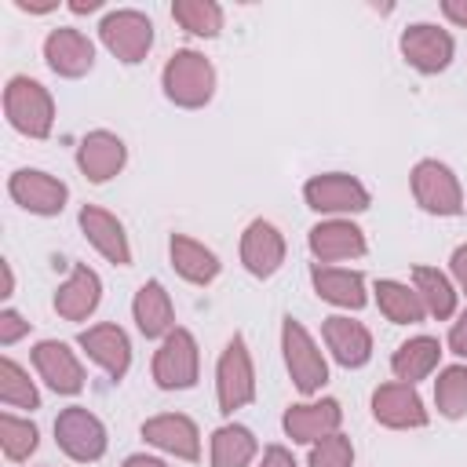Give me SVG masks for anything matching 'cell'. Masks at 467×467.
Here are the masks:
<instances>
[{"label":"cell","mask_w":467,"mask_h":467,"mask_svg":"<svg viewBox=\"0 0 467 467\" xmlns=\"http://www.w3.org/2000/svg\"><path fill=\"white\" fill-rule=\"evenodd\" d=\"M164 95L175 106H204L215 91V69L201 51H175L164 66Z\"/></svg>","instance_id":"1"},{"label":"cell","mask_w":467,"mask_h":467,"mask_svg":"<svg viewBox=\"0 0 467 467\" xmlns=\"http://www.w3.org/2000/svg\"><path fill=\"white\" fill-rule=\"evenodd\" d=\"M4 113H7V120L22 135H33V139H44L51 131V120H55L51 95L44 91V84H36L29 77H11L7 80V88H4Z\"/></svg>","instance_id":"2"},{"label":"cell","mask_w":467,"mask_h":467,"mask_svg":"<svg viewBox=\"0 0 467 467\" xmlns=\"http://www.w3.org/2000/svg\"><path fill=\"white\" fill-rule=\"evenodd\" d=\"M281 343H285V361H288V372L296 379V387L303 394H314L325 387L328 379V365L317 350V343L310 339V332L296 321V317H285V328H281Z\"/></svg>","instance_id":"3"},{"label":"cell","mask_w":467,"mask_h":467,"mask_svg":"<svg viewBox=\"0 0 467 467\" xmlns=\"http://www.w3.org/2000/svg\"><path fill=\"white\" fill-rule=\"evenodd\" d=\"M255 398V376L252 358L241 336H234L219 358V412H234Z\"/></svg>","instance_id":"4"},{"label":"cell","mask_w":467,"mask_h":467,"mask_svg":"<svg viewBox=\"0 0 467 467\" xmlns=\"http://www.w3.org/2000/svg\"><path fill=\"white\" fill-rule=\"evenodd\" d=\"M102 44L120 58V62H139L146 58L150 44H153V22L139 11H113L102 18L99 26Z\"/></svg>","instance_id":"5"},{"label":"cell","mask_w":467,"mask_h":467,"mask_svg":"<svg viewBox=\"0 0 467 467\" xmlns=\"http://www.w3.org/2000/svg\"><path fill=\"white\" fill-rule=\"evenodd\" d=\"M412 193L416 201L434 212V215H460L463 212V193L460 182L452 179V171L438 161H420L412 171Z\"/></svg>","instance_id":"6"},{"label":"cell","mask_w":467,"mask_h":467,"mask_svg":"<svg viewBox=\"0 0 467 467\" xmlns=\"http://www.w3.org/2000/svg\"><path fill=\"white\" fill-rule=\"evenodd\" d=\"M153 379L164 387V390H175V387H193L197 383V343L186 328H175L168 332L164 347L157 350L153 358Z\"/></svg>","instance_id":"7"},{"label":"cell","mask_w":467,"mask_h":467,"mask_svg":"<svg viewBox=\"0 0 467 467\" xmlns=\"http://www.w3.org/2000/svg\"><path fill=\"white\" fill-rule=\"evenodd\" d=\"M55 438H58V445H62L73 460H80V463L99 460V456L106 452V431H102V423H99L88 409H80V405L58 412V420H55Z\"/></svg>","instance_id":"8"},{"label":"cell","mask_w":467,"mask_h":467,"mask_svg":"<svg viewBox=\"0 0 467 467\" xmlns=\"http://www.w3.org/2000/svg\"><path fill=\"white\" fill-rule=\"evenodd\" d=\"M303 193L314 212H365L368 208V190L354 175H343V171L310 179Z\"/></svg>","instance_id":"9"},{"label":"cell","mask_w":467,"mask_h":467,"mask_svg":"<svg viewBox=\"0 0 467 467\" xmlns=\"http://www.w3.org/2000/svg\"><path fill=\"white\" fill-rule=\"evenodd\" d=\"M7 190H11V197H15L22 208H29V212H36V215H58L62 204H66V197H69L66 182L51 179L47 171H33V168L15 171L11 182H7Z\"/></svg>","instance_id":"10"},{"label":"cell","mask_w":467,"mask_h":467,"mask_svg":"<svg viewBox=\"0 0 467 467\" xmlns=\"http://www.w3.org/2000/svg\"><path fill=\"white\" fill-rule=\"evenodd\" d=\"M401 55H405L416 69L438 73V69H445L449 58H452V36H449L445 29L431 26V22L409 26V29L401 33Z\"/></svg>","instance_id":"11"},{"label":"cell","mask_w":467,"mask_h":467,"mask_svg":"<svg viewBox=\"0 0 467 467\" xmlns=\"http://www.w3.org/2000/svg\"><path fill=\"white\" fill-rule=\"evenodd\" d=\"M372 416L387 427H423L427 423V409L420 401V394L412 390V383H383L372 394Z\"/></svg>","instance_id":"12"},{"label":"cell","mask_w":467,"mask_h":467,"mask_svg":"<svg viewBox=\"0 0 467 467\" xmlns=\"http://www.w3.org/2000/svg\"><path fill=\"white\" fill-rule=\"evenodd\" d=\"M44 58H47V66H51L55 73H62V77H80V73L91 69L95 47H91V40H88L80 29L62 26V29H51V33H47V40H44Z\"/></svg>","instance_id":"13"},{"label":"cell","mask_w":467,"mask_h":467,"mask_svg":"<svg viewBox=\"0 0 467 467\" xmlns=\"http://www.w3.org/2000/svg\"><path fill=\"white\" fill-rule=\"evenodd\" d=\"M33 365L47 379V387L58 390V394H77L84 387V368H80V361L73 358V350L66 343H55V339L36 343Z\"/></svg>","instance_id":"14"},{"label":"cell","mask_w":467,"mask_h":467,"mask_svg":"<svg viewBox=\"0 0 467 467\" xmlns=\"http://www.w3.org/2000/svg\"><path fill=\"white\" fill-rule=\"evenodd\" d=\"M142 438L171 456H182V460H197L201 456V445H197V427L190 416H179V412H168V416H153L142 423Z\"/></svg>","instance_id":"15"},{"label":"cell","mask_w":467,"mask_h":467,"mask_svg":"<svg viewBox=\"0 0 467 467\" xmlns=\"http://www.w3.org/2000/svg\"><path fill=\"white\" fill-rule=\"evenodd\" d=\"M241 259L255 277H270L285 263V241L277 226H270L266 219H255L241 237Z\"/></svg>","instance_id":"16"},{"label":"cell","mask_w":467,"mask_h":467,"mask_svg":"<svg viewBox=\"0 0 467 467\" xmlns=\"http://www.w3.org/2000/svg\"><path fill=\"white\" fill-rule=\"evenodd\" d=\"M343 412H339V401L325 398V401H314V405H292L285 412V431L292 441H321L328 434H336Z\"/></svg>","instance_id":"17"},{"label":"cell","mask_w":467,"mask_h":467,"mask_svg":"<svg viewBox=\"0 0 467 467\" xmlns=\"http://www.w3.org/2000/svg\"><path fill=\"white\" fill-rule=\"evenodd\" d=\"M77 164L91 182H106L124 168V142L109 131H91L77 150Z\"/></svg>","instance_id":"18"},{"label":"cell","mask_w":467,"mask_h":467,"mask_svg":"<svg viewBox=\"0 0 467 467\" xmlns=\"http://www.w3.org/2000/svg\"><path fill=\"white\" fill-rule=\"evenodd\" d=\"M80 230L88 234V241H91L109 263H117V266H128V263H131V248H128L124 226H120L109 212H102V208H95V204L80 208Z\"/></svg>","instance_id":"19"},{"label":"cell","mask_w":467,"mask_h":467,"mask_svg":"<svg viewBox=\"0 0 467 467\" xmlns=\"http://www.w3.org/2000/svg\"><path fill=\"white\" fill-rule=\"evenodd\" d=\"M325 343L336 354V361L347 365V368L365 365L368 354H372L368 328L361 321H350V317H325Z\"/></svg>","instance_id":"20"},{"label":"cell","mask_w":467,"mask_h":467,"mask_svg":"<svg viewBox=\"0 0 467 467\" xmlns=\"http://www.w3.org/2000/svg\"><path fill=\"white\" fill-rule=\"evenodd\" d=\"M310 252L325 263L332 259H350V255H361L365 252V237L354 223L347 219H328V223H317L310 230Z\"/></svg>","instance_id":"21"},{"label":"cell","mask_w":467,"mask_h":467,"mask_svg":"<svg viewBox=\"0 0 467 467\" xmlns=\"http://www.w3.org/2000/svg\"><path fill=\"white\" fill-rule=\"evenodd\" d=\"M80 347H84L113 379H120V376L128 372L131 347H128V336H124L117 325H95V328L80 332Z\"/></svg>","instance_id":"22"},{"label":"cell","mask_w":467,"mask_h":467,"mask_svg":"<svg viewBox=\"0 0 467 467\" xmlns=\"http://www.w3.org/2000/svg\"><path fill=\"white\" fill-rule=\"evenodd\" d=\"M99 292H102L99 274L88 270V266H73L69 281L55 292V310H58L66 321H80V317H88V314L99 306Z\"/></svg>","instance_id":"23"},{"label":"cell","mask_w":467,"mask_h":467,"mask_svg":"<svg viewBox=\"0 0 467 467\" xmlns=\"http://www.w3.org/2000/svg\"><path fill=\"white\" fill-rule=\"evenodd\" d=\"M314 288L321 299L336 303V306H350L358 310L365 303V277L358 270H336V266H314L310 270Z\"/></svg>","instance_id":"24"},{"label":"cell","mask_w":467,"mask_h":467,"mask_svg":"<svg viewBox=\"0 0 467 467\" xmlns=\"http://www.w3.org/2000/svg\"><path fill=\"white\" fill-rule=\"evenodd\" d=\"M131 310H135V321H139V328H142L146 339H157V336L171 332V299H168V292H164L161 281H146L139 288Z\"/></svg>","instance_id":"25"},{"label":"cell","mask_w":467,"mask_h":467,"mask_svg":"<svg viewBox=\"0 0 467 467\" xmlns=\"http://www.w3.org/2000/svg\"><path fill=\"white\" fill-rule=\"evenodd\" d=\"M438 354H441L438 339L416 336V339H409V343H401V347L394 350L390 368H394V376H398L401 383H416V379H423V376L438 365Z\"/></svg>","instance_id":"26"},{"label":"cell","mask_w":467,"mask_h":467,"mask_svg":"<svg viewBox=\"0 0 467 467\" xmlns=\"http://www.w3.org/2000/svg\"><path fill=\"white\" fill-rule=\"evenodd\" d=\"M171 263H175V270H179L186 281H193V285H208V281L219 274V259H215L204 244H197L193 237H182V234L171 237Z\"/></svg>","instance_id":"27"},{"label":"cell","mask_w":467,"mask_h":467,"mask_svg":"<svg viewBox=\"0 0 467 467\" xmlns=\"http://www.w3.org/2000/svg\"><path fill=\"white\" fill-rule=\"evenodd\" d=\"M255 456V438L248 427L226 423L212 434V467H248Z\"/></svg>","instance_id":"28"},{"label":"cell","mask_w":467,"mask_h":467,"mask_svg":"<svg viewBox=\"0 0 467 467\" xmlns=\"http://www.w3.org/2000/svg\"><path fill=\"white\" fill-rule=\"evenodd\" d=\"M376 299H379V310H383L394 325H412V321H423V314H427L420 292H409V288L398 285V281H379V285H376Z\"/></svg>","instance_id":"29"},{"label":"cell","mask_w":467,"mask_h":467,"mask_svg":"<svg viewBox=\"0 0 467 467\" xmlns=\"http://www.w3.org/2000/svg\"><path fill=\"white\" fill-rule=\"evenodd\" d=\"M412 281H416V292H420L423 306H427L438 321L456 310V292H452V285L445 281V274H438V270H431V266H416V270H412Z\"/></svg>","instance_id":"30"},{"label":"cell","mask_w":467,"mask_h":467,"mask_svg":"<svg viewBox=\"0 0 467 467\" xmlns=\"http://www.w3.org/2000/svg\"><path fill=\"white\" fill-rule=\"evenodd\" d=\"M171 15H175V22H182V29H190L197 36H215L223 26V11L212 0H175Z\"/></svg>","instance_id":"31"},{"label":"cell","mask_w":467,"mask_h":467,"mask_svg":"<svg viewBox=\"0 0 467 467\" xmlns=\"http://www.w3.org/2000/svg\"><path fill=\"white\" fill-rule=\"evenodd\" d=\"M434 401L445 416H463L467 412V365H452L438 376L434 383Z\"/></svg>","instance_id":"32"},{"label":"cell","mask_w":467,"mask_h":467,"mask_svg":"<svg viewBox=\"0 0 467 467\" xmlns=\"http://www.w3.org/2000/svg\"><path fill=\"white\" fill-rule=\"evenodd\" d=\"M0 398H4V405H15V409H36V401H40L29 376L11 358L0 361Z\"/></svg>","instance_id":"33"},{"label":"cell","mask_w":467,"mask_h":467,"mask_svg":"<svg viewBox=\"0 0 467 467\" xmlns=\"http://www.w3.org/2000/svg\"><path fill=\"white\" fill-rule=\"evenodd\" d=\"M0 445L7 460H26L36 449V427L29 420H15V416H0Z\"/></svg>","instance_id":"34"},{"label":"cell","mask_w":467,"mask_h":467,"mask_svg":"<svg viewBox=\"0 0 467 467\" xmlns=\"http://www.w3.org/2000/svg\"><path fill=\"white\" fill-rule=\"evenodd\" d=\"M350 460H354V449H350V438L343 434H328L310 449V467H350Z\"/></svg>","instance_id":"35"},{"label":"cell","mask_w":467,"mask_h":467,"mask_svg":"<svg viewBox=\"0 0 467 467\" xmlns=\"http://www.w3.org/2000/svg\"><path fill=\"white\" fill-rule=\"evenodd\" d=\"M22 332H29V321H22L15 310H4V314H0V343L11 347Z\"/></svg>","instance_id":"36"},{"label":"cell","mask_w":467,"mask_h":467,"mask_svg":"<svg viewBox=\"0 0 467 467\" xmlns=\"http://www.w3.org/2000/svg\"><path fill=\"white\" fill-rule=\"evenodd\" d=\"M259 467H296V460H292V452H288V449L270 445V449L263 452V463H259Z\"/></svg>","instance_id":"37"},{"label":"cell","mask_w":467,"mask_h":467,"mask_svg":"<svg viewBox=\"0 0 467 467\" xmlns=\"http://www.w3.org/2000/svg\"><path fill=\"white\" fill-rule=\"evenodd\" d=\"M449 347H452L460 358H467V314L452 325V332H449Z\"/></svg>","instance_id":"38"},{"label":"cell","mask_w":467,"mask_h":467,"mask_svg":"<svg viewBox=\"0 0 467 467\" xmlns=\"http://www.w3.org/2000/svg\"><path fill=\"white\" fill-rule=\"evenodd\" d=\"M452 274H456V281H460L463 292H467V244H460V248L452 252Z\"/></svg>","instance_id":"39"},{"label":"cell","mask_w":467,"mask_h":467,"mask_svg":"<svg viewBox=\"0 0 467 467\" xmlns=\"http://www.w3.org/2000/svg\"><path fill=\"white\" fill-rule=\"evenodd\" d=\"M441 11H445L456 26H467V0H445V4H441Z\"/></svg>","instance_id":"40"},{"label":"cell","mask_w":467,"mask_h":467,"mask_svg":"<svg viewBox=\"0 0 467 467\" xmlns=\"http://www.w3.org/2000/svg\"><path fill=\"white\" fill-rule=\"evenodd\" d=\"M124 467H164L161 460H153V456H128L124 460Z\"/></svg>","instance_id":"41"},{"label":"cell","mask_w":467,"mask_h":467,"mask_svg":"<svg viewBox=\"0 0 467 467\" xmlns=\"http://www.w3.org/2000/svg\"><path fill=\"white\" fill-rule=\"evenodd\" d=\"M69 7H73L77 15H84V11H95V7H99V0H73Z\"/></svg>","instance_id":"42"},{"label":"cell","mask_w":467,"mask_h":467,"mask_svg":"<svg viewBox=\"0 0 467 467\" xmlns=\"http://www.w3.org/2000/svg\"><path fill=\"white\" fill-rule=\"evenodd\" d=\"M15 4H18L22 11H51V7H55V4H29V0H15Z\"/></svg>","instance_id":"43"},{"label":"cell","mask_w":467,"mask_h":467,"mask_svg":"<svg viewBox=\"0 0 467 467\" xmlns=\"http://www.w3.org/2000/svg\"><path fill=\"white\" fill-rule=\"evenodd\" d=\"M0 270H4V292H0V296H11V285H15V277H11V266H7V263H0Z\"/></svg>","instance_id":"44"}]
</instances>
